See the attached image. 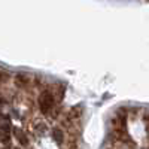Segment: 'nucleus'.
I'll list each match as a JSON object with an SVG mask.
<instances>
[{
    "mask_svg": "<svg viewBox=\"0 0 149 149\" xmlns=\"http://www.w3.org/2000/svg\"><path fill=\"white\" fill-rule=\"evenodd\" d=\"M52 103H54V97L49 91H43L39 97V106H40V110L42 113H48L52 107Z\"/></svg>",
    "mask_w": 149,
    "mask_h": 149,
    "instance_id": "nucleus-1",
    "label": "nucleus"
},
{
    "mask_svg": "<svg viewBox=\"0 0 149 149\" xmlns=\"http://www.w3.org/2000/svg\"><path fill=\"white\" fill-rule=\"evenodd\" d=\"M52 137H54V140L57 142V145H61V143H63V139H64L63 131H61L60 128H54V130H52Z\"/></svg>",
    "mask_w": 149,
    "mask_h": 149,
    "instance_id": "nucleus-2",
    "label": "nucleus"
},
{
    "mask_svg": "<svg viewBox=\"0 0 149 149\" xmlns=\"http://www.w3.org/2000/svg\"><path fill=\"white\" fill-rule=\"evenodd\" d=\"M15 137L21 142L22 146H26V145H27V137H26V134H24L21 130H15Z\"/></svg>",
    "mask_w": 149,
    "mask_h": 149,
    "instance_id": "nucleus-3",
    "label": "nucleus"
}]
</instances>
